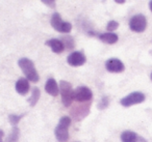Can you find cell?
Masks as SVG:
<instances>
[{
	"instance_id": "cell-21",
	"label": "cell",
	"mask_w": 152,
	"mask_h": 142,
	"mask_svg": "<svg viewBox=\"0 0 152 142\" xmlns=\"http://www.w3.org/2000/svg\"><path fill=\"white\" fill-rule=\"evenodd\" d=\"M44 4H46L47 7H51V9H54V7H55V2H54V1H49V2L44 1Z\"/></svg>"
},
{
	"instance_id": "cell-23",
	"label": "cell",
	"mask_w": 152,
	"mask_h": 142,
	"mask_svg": "<svg viewBox=\"0 0 152 142\" xmlns=\"http://www.w3.org/2000/svg\"><path fill=\"white\" fill-rule=\"evenodd\" d=\"M149 9H150V11H151V13H152V0L149 2Z\"/></svg>"
},
{
	"instance_id": "cell-14",
	"label": "cell",
	"mask_w": 152,
	"mask_h": 142,
	"mask_svg": "<svg viewBox=\"0 0 152 142\" xmlns=\"http://www.w3.org/2000/svg\"><path fill=\"white\" fill-rule=\"evenodd\" d=\"M98 38H99V40L101 41V42L105 43V44H110V45L116 44L119 40V36H117L116 33H114V32H105V33H101Z\"/></svg>"
},
{
	"instance_id": "cell-3",
	"label": "cell",
	"mask_w": 152,
	"mask_h": 142,
	"mask_svg": "<svg viewBox=\"0 0 152 142\" xmlns=\"http://www.w3.org/2000/svg\"><path fill=\"white\" fill-rule=\"evenodd\" d=\"M59 92L61 96V102L65 107H70L74 100V89L72 85L67 81H61L59 83Z\"/></svg>"
},
{
	"instance_id": "cell-12",
	"label": "cell",
	"mask_w": 152,
	"mask_h": 142,
	"mask_svg": "<svg viewBox=\"0 0 152 142\" xmlns=\"http://www.w3.org/2000/svg\"><path fill=\"white\" fill-rule=\"evenodd\" d=\"M45 90L48 94L52 96H57L59 93V86L57 85V82L53 78H50L46 81L45 84Z\"/></svg>"
},
{
	"instance_id": "cell-7",
	"label": "cell",
	"mask_w": 152,
	"mask_h": 142,
	"mask_svg": "<svg viewBox=\"0 0 152 142\" xmlns=\"http://www.w3.org/2000/svg\"><path fill=\"white\" fill-rule=\"evenodd\" d=\"M93 98V92L87 86H79L74 90V100L79 103H88Z\"/></svg>"
},
{
	"instance_id": "cell-25",
	"label": "cell",
	"mask_w": 152,
	"mask_h": 142,
	"mask_svg": "<svg viewBox=\"0 0 152 142\" xmlns=\"http://www.w3.org/2000/svg\"><path fill=\"white\" fill-rule=\"evenodd\" d=\"M76 142H79V141H76Z\"/></svg>"
},
{
	"instance_id": "cell-13",
	"label": "cell",
	"mask_w": 152,
	"mask_h": 142,
	"mask_svg": "<svg viewBox=\"0 0 152 142\" xmlns=\"http://www.w3.org/2000/svg\"><path fill=\"white\" fill-rule=\"evenodd\" d=\"M45 44L48 47H50L51 50L57 54L64 52V50H65V45L61 42V40H58V38H51V40L47 41Z\"/></svg>"
},
{
	"instance_id": "cell-1",
	"label": "cell",
	"mask_w": 152,
	"mask_h": 142,
	"mask_svg": "<svg viewBox=\"0 0 152 142\" xmlns=\"http://www.w3.org/2000/svg\"><path fill=\"white\" fill-rule=\"evenodd\" d=\"M18 64H19L20 69L22 70V72L24 73V75H25L26 79H27L28 81L37 83V82L40 80L39 74H38V72H37L36 67H34V63L32 62L29 58L23 57V58L19 59Z\"/></svg>"
},
{
	"instance_id": "cell-16",
	"label": "cell",
	"mask_w": 152,
	"mask_h": 142,
	"mask_svg": "<svg viewBox=\"0 0 152 142\" xmlns=\"http://www.w3.org/2000/svg\"><path fill=\"white\" fill-rule=\"evenodd\" d=\"M20 137V130L18 127H14L12 130V133L9 135L7 139V142H18Z\"/></svg>"
},
{
	"instance_id": "cell-20",
	"label": "cell",
	"mask_w": 152,
	"mask_h": 142,
	"mask_svg": "<svg viewBox=\"0 0 152 142\" xmlns=\"http://www.w3.org/2000/svg\"><path fill=\"white\" fill-rule=\"evenodd\" d=\"M118 27H119V23L117 21H114V20L110 21L107 23V25H106V29H107L110 32L115 31L116 29H118Z\"/></svg>"
},
{
	"instance_id": "cell-9",
	"label": "cell",
	"mask_w": 152,
	"mask_h": 142,
	"mask_svg": "<svg viewBox=\"0 0 152 142\" xmlns=\"http://www.w3.org/2000/svg\"><path fill=\"white\" fill-rule=\"evenodd\" d=\"M105 69L110 73H122L125 70V65L120 59L110 58L105 62Z\"/></svg>"
},
{
	"instance_id": "cell-2",
	"label": "cell",
	"mask_w": 152,
	"mask_h": 142,
	"mask_svg": "<svg viewBox=\"0 0 152 142\" xmlns=\"http://www.w3.org/2000/svg\"><path fill=\"white\" fill-rule=\"evenodd\" d=\"M70 125H71V118L69 116H63L59 119L54 130L55 138L58 142H67L69 140Z\"/></svg>"
},
{
	"instance_id": "cell-5",
	"label": "cell",
	"mask_w": 152,
	"mask_h": 142,
	"mask_svg": "<svg viewBox=\"0 0 152 142\" xmlns=\"http://www.w3.org/2000/svg\"><path fill=\"white\" fill-rule=\"evenodd\" d=\"M129 28H130V30L137 32V33L144 32L147 28L146 17L142 14H137V15L131 17V19L129 20Z\"/></svg>"
},
{
	"instance_id": "cell-4",
	"label": "cell",
	"mask_w": 152,
	"mask_h": 142,
	"mask_svg": "<svg viewBox=\"0 0 152 142\" xmlns=\"http://www.w3.org/2000/svg\"><path fill=\"white\" fill-rule=\"evenodd\" d=\"M51 26L54 28L56 31L63 32V33H69L72 30V24L70 22L63 21L61 15L58 13H54L51 17Z\"/></svg>"
},
{
	"instance_id": "cell-24",
	"label": "cell",
	"mask_w": 152,
	"mask_h": 142,
	"mask_svg": "<svg viewBox=\"0 0 152 142\" xmlns=\"http://www.w3.org/2000/svg\"><path fill=\"white\" fill-rule=\"evenodd\" d=\"M150 80L152 81V72H151V74H150Z\"/></svg>"
},
{
	"instance_id": "cell-8",
	"label": "cell",
	"mask_w": 152,
	"mask_h": 142,
	"mask_svg": "<svg viewBox=\"0 0 152 142\" xmlns=\"http://www.w3.org/2000/svg\"><path fill=\"white\" fill-rule=\"evenodd\" d=\"M86 61H87L86 55L79 51H74L67 57V62L71 67H80V65L85 64Z\"/></svg>"
},
{
	"instance_id": "cell-11",
	"label": "cell",
	"mask_w": 152,
	"mask_h": 142,
	"mask_svg": "<svg viewBox=\"0 0 152 142\" xmlns=\"http://www.w3.org/2000/svg\"><path fill=\"white\" fill-rule=\"evenodd\" d=\"M16 91L18 92L19 94L21 96H25V94L28 93L30 89V85H29V82L26 78H20L17 82H16Z\"/></svg>"
},
{
	"instance_id": "cell-6",
	"label": "cell",
	"mask_w": 152,
	"mask_h": 142,
	"mask_svg": "<svg viewBox=\"0 0 152 142\" xmlns=\"http://www.w3.org/2000/svg\"><path fill=\"white\" fill-rule=\"evenodd\" d=\"M145 100H146V96L143 92L133 91V92H131V93H129L128 96L121 99L120 104L122 105L123 107H126L127 108V107L133 106V105L141 104V103H143Z\"/></svg>"
},
{
	"instance_id": "cell-10",
	"label": "cell",
	"mask_w": 152,
	"mask_h": 142,
	"mask_svg": "<svg viewBox=\"0 0 152 142\" xmlns=\"http://www.w3.org/2000/svg\"><path fill=\"white\" fill-rule=\"evenodd\" d=\"M121 141L122 142H147V140L137 135L133 131H124L121 134Z\"/></svg>"
},
{
	"instance_id": "cell-15",
	"label": "cell",
	"mask_w": 152,
	"mask_h": 142,
	"mask_svg": "<svg viewBox=\"0 0 152 142\" xmlns=\"http://www.w3.org/2000/svg\"><path fill=\"white\" fill-rule=\"evenodd\" d=\"M40 96H41V91L38 87H34L32 88V93L31 96L29 99V105L31 107H34L38 103V101L40 100Z\"/></svg>"
},
{
	"instance_id": "cell-18",
	"label": "cell",
	"mask_w": 152,
	"mask_h": 142,
	"mask_svg": "<svg viewBox=\"0 0 152 142\" xmlns=\"http://www.w3.org/2000/svg\"><path fill=\"white\" fill-rule=\"evenodd\" d=\"M61 41H66V42L64 43V45L66 46V49H73L74 46H75L73 38H72L71 36H64V38H61Z\"/></svg>"
},
{
	"instance_id": "cell-22",
	"label": "cell",
	"mask_w": 152,
	"mask_h": 142,
	"mask_svg": "<svg viewBox=\"0 0 152 142\" xmlns=\"http://www.w3.org/2000/svg\"><path fill=\"white\" fill-rule=\"evenodd\" d=\"M3 136H4V133L2 130H0V142H3Z\"/></svg>"
},
{
	"instance_id": "cell-19",
	"label": "cell",
	"mask_w": 152,
	"mask_h": 142,
	"mask_svg": "<svg viewBox=\"0 0 152 142\" xmlns=\"http://www.w3.org/2000/svg\"><path fill=\"white\" fill-rule=\"evenodd\" d=\"M108 105H110V99H108V96H103V98L100 100V103L98 104V108L103 110V109L107 108Z\"/></svg>"
},
{
	"instance_id": "cell-17",
	"label": "cell",
	"mask_w": 152,
	"mask_h": 142,
	"mask_svg": "<svg viewBox=\"0 0 152 142\" xmlns=\"http://www.w3.org/2000/svg\"><path fill=\"white\" fill-rule=\"evenodd\" d=\"M23 117H24L23 114H21V115L11 114L9 116V120H10V122H11V125H13L14 127H17V125L19 123V121L21 120Z\"/></svg>"
}]
</instances>
